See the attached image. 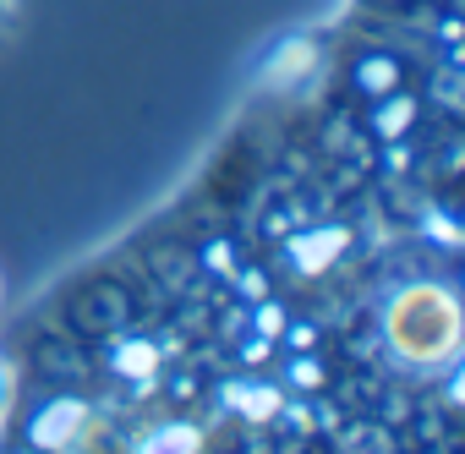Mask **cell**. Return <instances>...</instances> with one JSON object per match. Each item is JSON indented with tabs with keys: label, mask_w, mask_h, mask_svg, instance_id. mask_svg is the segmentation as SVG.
Returning a JSON list of instances; mask_svg holds the SVG:
<instances>
[{
	"label": "cell",
	"mask_w": 465,
	"mask_h": 454,
	"mask_svg": "<svg viewBox=\"0 0 465 454\" xmlns=\"http://www.w3.org/2000/svg\"><path fill=\"white\" fill-rule=\"evenodd\" d=\"M351 12H372V17H405V23H438L454 17V0H345Z\"/></svg>",
	"instance_id": "obj_1"
},
{
	"label": "cell",
	"mask_w": 465,
	"mask_h": 454,
	"mask_svg": "<svg viewBox=\"0 0 465 454\" xmlns=\"http://www.w3.org/2000/svg\"><path fill=\"white\" fill-rule=\"evenodd\" d=\"M12 405H17V367H12L6 345H0V432H6V421H12Z\"/></svg>",
	"instance_id": "obj_2"
},
{
	"label": "cell",
	"mask_w": 465,
	"mask_h": 454,
	"mask_svg": "<svg viewBox=\"0 0 465 454\" xmlns=\"http://www.w3.org/2000/svg\"><path fill=\"white\" fill-rule=\"evenodd\" d=\"M12 28H17V0H0V44L12 39Z\"/></svg>",
	"instance_id": "obj_3"
},
{
	"label": "cell",
	"mask_w": 465,
	"mask_h": 454,
	"mask_svg": "<svg viewBox=\"0 0 465 454\" xmlns=\"http://www.w3.org/2000/svg\"><path fill=\"white\" fill-rule=\"evenodd\" d=\"M0 312H6V280H0Z\"/></svg>",
	"instance_id": "obj_4"
}]
</instances>
